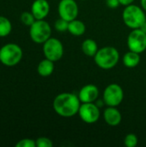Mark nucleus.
Returning <instances> with one entry per match:
<instances>
[{
  "label": "nucleus",
  "instance_id": "f257e3e1",
  "mask_svg": "<svg viewBox=\"0 0 146 147\" xmlns=\"http://www.w3.org/2000/svg\"><path fill=\"white\" fill-rule=\"evenodd\" d=\"M81 103L78 96L75 93L63 92L57 95L53 99L52 109L58 115L70 118L78 114Z\"/></svg>",
  "mask_w": 146,
  "mask_h": 147
},
{
  "label": "nucleus",
  "instance_id": "f03ea898",
  "mask_svg": "<svg viewBox=\"0 0 146 147\" xmlns=\"http://www.w3.org/2000/svg\"><path fill=\"white\" fill-rule=\"evenodd\" d=\"M96 65L102 70H110L115 67L120 59L118 49L114 47H104L99 48L93 57Z\"/></svg>",
  "mask_w": 146,
  "mask_h": 147
},
{
  "label": "nucleus",
  "instance_id": "7ed1b4c3",
  "mask_svg": "<svg viewBox=\"0 0 146 147\" xmlns=\"http://www.w3.org/2000/svg\"><path fill=\"white\" fill-rule=\"evenodd\" d=\"M122 20L126 27L131 29L140 28L146 22L145 11L141 6L130 4L126 6L122 12Z\"/></svg>",
  "mask_w": 146,
  "mask_h": 147
},
{
  "label": "nucleus",
  "instance_id": "20e7f679",
  "mask_svg": "<svg viewBox=\"0 0 146 147\" xmlns=\"http://www.w3.org/2000/svg\"><path fill=\"white\" fill-rule=\"evenodd\" d=\"M23 56L22 47L15 43H7L0 48V62L8 67L18 65Z\"/></svg>",
  "mask_w": 146,
  "mask_h": 147
},
{
  "label": "nucleus",
  "instance_id": "39448f33",
  "mask_svg": "<svg viewBox=\"0 0 146 147\" xmlns=\"http://www.w3.org/2000/svg\"><path fill=\"white\" fill-rule=\"evenodd\" d=\"M52 35V27L45 20H36L29 27V36L36 44H43Z\"/></svg>",
  "mask_w": 146,
  "mask_h": 147
},
{
  "label": "nucleus",
  "instance_id": "423d86ee",
  "mask_svg": "<svg viewBox=\"0 0 146 147\" xmlns=\"http://www.w3.org/2000/svg\"><path fill=\"white\" fill-rule=\"evenodd\" d=\"M42 51L45 58L57 62L64 55V46L59 39L50 37L42 44Z\"/></svg>",
  "mask_w": 146,
  "mask_h": 147
},
{
  "label": "nucleus",
  "instance_id": "0eeeda50",
  "mask_svg": "<svg viewBox=\"0 0 146 147\" xmlns=\"http://www.w3.org/2000/svg\"><path fill=\"white\" fill-rule=\"evenodd\" d=\"M102 99L106 106L118 107L124 99V90L118 84H108L103 91Z\"/></svg>",
  "mask_w": 146,
  "mask_h": 147
},
{
  "label": "nucleus",
  "instance_id": "6e6552de",
  "mask_svg": "<svg viewBox=\"0 0 146 147\" xmlns=\"http://www.w3.org/2000/svg\"><path fill=\"white\" fill-rule=\"evenodd\" d=\"M77 115L84 123L94 124L99 121L101 111L95 102H84L81 103Z\"/></svg>",
  "mask_w": 146,
  "mask_h": 147
},
{
  "label": "nucleus",
  "instance_id": "1a4fd4ad",
  "mask_svg": "<svg viewBox=\"0 0 146 147\" xmlns=\"http://www.w3.org/2000/svg\"><path fill=\"white\" fill-rule=\"evenodd\" d=\"M126 42L130 51L142 53L146 50V33L140 28L132 29Z\"/></svg>",
  "mask_w": 146,
  "mask_h": 147
},
{
  "label": "nucleus",
  "instance_id": "9d476101",
  "mask_svg": "<svg viewBox=\"0 0 146 147\" xmlns=\"http://www.w3.org/2000/svg\"><path fill=\"white\" fill-rule=\"evenodd\" d=\"M58 13L60 18L68 22L77 18L79 7L75 0H60L58 5Z\"/></svg>",
  "mask_w": 146,
  "mask_h": 147
},
{
  "label": "nucleus",
  "instance_id": "9b49d317",
  "mask_svg": "<svg viewBox=\"0 0 146 147\" xmlns=\"http://www.w3.org/2000/svg\"><path fill=\"white\" fill-rule=\"evenodd\" d=\"M77 96L82 103L95 102L99 97V89L96 85L93 84H89L80 89Z\"/></svg>",
  "mask_w": 146,
  "mask_h": 147
},
{
  "label": "nucleus",
  "instance_id": "f8f14e48",
  "mask_svg": "<svg viewBox=\"0 0 146 147\" xmlns=\"http://www.w3.org/2000/svg\"><path fill=\"white\" fill-rule=\"evenodd\" d=\"M30 11L36 20H43L49 15L50 4L47 0H34L32 3Z\"/></svg>",
  "mask_w": 146,
  "mask_h": 147
},
{
  "label": "nucleus",
  "instance_id": "ddd939ff",
  "mask_svg": "<svg viewBox=\"0 0 146 147\" xmlns=\"http://www.w3.org/2000/svg\"><path fill=\"white\" fill-rule=\"evenodd\" d=\"M103 119L108 126L116 127L120 124L122 121V115L117 107L107 106L103 111Z\"/></svg>",
  "mask_w": 146,
  "mask_h": 147
},
{
  "label": "nucleus",
  "instance_id": "4468645a",
  "mask_svg": "<svg viewBox=\"0 0 146 147\" xmlns=\"http://www.w3.org/2000/svg\"><path fill=\"white\" fill-rule=\"evenodd\" d=\"M54 62L45 58L44 59H42L37 66V72L40 76L41 77H49L51 76L53 71H54Z\"/></svg>",
  "mask_w": 146,
  "mask_h": 147
},
{
  "label": "nucleus",
  "instance_id": "2eb2a0df",
  "mask_svg": "<svg viewBox=\"0 0 146 147\" xmlns=\"http://www.w3.org/2000/svg\"><path fill=\"white\" fill-rule=\"evenodd\" d=\"M122 62L127 68H135L140 63V53L129 50L123 55Z\"/></svg>",
  "mask_w": 146,
  "mask_h": 147
},
{
  "label": "nucleus",
  "instance_id": "dca6fc26",
  "mask_svg": "<svg viewBox=\"0 0 146 147\" xmlns=\"http://www.w3.org/2000/svg\"><path fill=\"white\" fill-rule=\"evenodd\" d=\"M68 32L74 36H81L86 32V26L84 22L77 18L70 21L68 26Z\"/></svg>",
  "mask_w": 146,
  "mask_h": 147
},
{
  "label": "nucleus",
  "instance_id": "f3484780",
  "mask_svg": "<svg viewBox=\"0 0 146 147\" xmlns=\"http://www.w3.org/2000/svg\"><path fill=\"white\" fill-rule=\"evenodd\" d=\"M82 52L88 57H94L98 51V45L93 39H86L83 41L81 46Z\"/></svg>",
  "mask_w": 146,
  "mask_h": 147
},
{
  "label": "nucleus",
  "instance_id": "a211bd4d",
  "mask_svg": "<svg viewBox=\"0 0 146 147\" xmlns=\"http://www.w3.org/2000/svg\"><path fill=\"white\" fill-rule=\"evenodd\" d=\"M12 31V23L9 18L0 16V37L8 36Z\"/></svg>",
  "mask_w": 146,
  "mask_h": 147
},
{
  "label": "nucleus",
  "instance_id": "6ab92c4d",
  "mask_svg": "<svg viewBox=\"0 0 146 147\" xmlns=\"http://www.w3.org/2000/svg\"><path fill=\"white\" fill-rule=\"evenodd\" d=\"M20 19H21L22 23L23 25H25V26H28V27H30L36 21L34 16L32 14L31 11H24V12H22L21 14Z\"/></svg>",
  "mask_w": 146,
  "mask_h": 147
},
{
  "label": "nucleus",
  "instance_id": "aec40b11",
  "mask_svg": "<svg viewBox=\"0 0 146 147\" xmlns=\"http://www.w3.org/2000/svg\"><path fill=\"white\" fill-rule=\"evenodd\" d=\"M139 144V138L135 134H128L124 138V145L126 147H136Z\"/></svg>",
  "mask_w": 146,
  "mask_h": 147
},
{
  "label": "nucleus",
  "instance_id": "412c9836",
  "mask_svg": "<svg viewBox=\"0 0 146 147\" xmlns=\"http://www.w3.org/2000/svg\"><path fill=\"white\" fill-rule=\"evenodd\" d=\"M68 26H69V22L60 17L54 22V28L59 33L68 31Z\"/></svg>",
  "mask_w": 146,
  "mask_h": 147
},
{
  "label": "nucleus",
  "instance_id": "4be33fe9",
  "mask_svg": "<svg viewBox=\"0 0 146 147\" xmlns=\"http://www.w3.org/2000/svg\"><path fill=\"white\" fill-rule=\"evenodd\" d=\"M36 147H52L53 143L51 139L47 137H39L35 140Z\"/></svg>",
  "mask_w": 146,
  "mask_h": 147
},
{
  "label": "nucleus",
  "instance_id": "5701e85b",
  "mask_svg": "<svg viewBox=\"0 0 146 147\" xmlns=\"http://www.w3.org/2000/svg\"><path fill=\"white\" fill-rule=\"evenodd\" d=\"M15 147H36V142L35 140L25 138L20 140L15 144Z\"/></svg>",
  "mask_w": 146,
  "mask_h": 147
},
{
  "label": "nucleus",
  "instance_id": "b1692460",
  "mask_svg": "<svg viewBox=\"0 0 146 147\" xmlns=\"http://www.w3.org/2000/svg\"><path fill=\"white\" fill-rule=\"evenodd\" d=\"M106 4L110 9H116L120 5L119 0H106Z\"/></svg>",
  "mask_w": 146,
  "mask_h": 147
},
{
  "label": "nucleus",
  "instance_id": "393cba45",
  "mask_svg": "<svg viewBox=\"0 0 146 147\" xmlns=\"http://www.w3.org/2000/svg\"><path fill=\"white\" fill-rule=\"evenodd\" d=\"M120 1V5H123V6H127V5H130L132 3H133V2L135 0H119Z\"/></svg>",
  "mask_w": 146,
  "mask_h": 147
},
{
  "label": "nucleus",
  "instance_id": "a878e982",
  "mask_svg": "<svg viewBox=\"0 0 146 147\" xmlns=\"http://www.w3.org/2000/svg\"><path fill=\"white\" fill-rule=\"evenodd\" d=\"M140 5L142 9L146 12V0H140Z\"/></svg>",
  "mask_w": 146,
  "mask_h": 147
},
{
  "label": "nucleus",
  "instance_id": "bb28decb",
  "mask_svg": "<svg viewBox=\"0 0 146 147\" xmlns=\"http://www.w3.org/2000/svg\"><path fill=\"white\" fill-rule=\"evenodd\" d=\"M140 29H142L145 33H146V22L140 27Z\"/></svg>",
  "mask_w": 146,
  "mask_h": 147
},
{
  "label": "nucleus",
  "instance_id": "cd10ccee",
  "mask_svg": "<svg viewBox=\"0 0 146 147\" xmlns=\"http://www.w3.org/2000/svg\"><path fill=\"white\" fill-rule=\"evenodd\" d=\"M80 1H86V0H80Z\"/></svg>",
  "mask_w": 146,
  "mask_h": 147
}]
</instances>
